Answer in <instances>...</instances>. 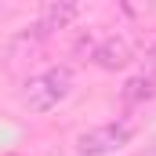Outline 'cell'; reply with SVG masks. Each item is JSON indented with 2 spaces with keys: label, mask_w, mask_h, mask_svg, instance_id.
I'll use <instances>...</instances> for the list:
<instances>
[{
  "label": "cell",
  "mask_w": 156,
  "mask_h": 156,
  "mask_svg": "<svg viewBox=\"0 0 156 156\" xmlns=\"http://www.w3.org/2000/svg\"><path fill=\"white\" fill-rule=\"evenodd\" d=\"M69 91H73V69L51 66V69H44L22 83V105L29 113H51L58 102H66Z\"/></svg>",
  "instance_id": "1"
},
{
  "label": "cell",
  "mask_w": 156,
  "mask_h": 156,
  "mask_svg": "<svg viewBox=\"0 0 156 156\" xmlns=\"http://www.w3.org/2000/svg\"><path fill=\"white\" fill-rule=\"evenodd\" d=\"M131 138H134V127L131 123H98V127H91V131H83L76 138V153L80 156H109L123 149V145H131Z\"/></svg>",
  "instance_id": "2"
},
{
  "label": "cell",
  "mask_w": 156,
  "mask_h": 156,
  "mask_svg": "<svg viewBox=\"0 0 156 156\" xmlns=\"http://www.w3.org/2000/svg\"><path fill=\"white\" fill-rule=\"evenodd\" d=\"M44 44H47V33H44L40 26H29V29L15 33L11 44H7V66H11V69L33 66L40 55H44Z\"/></svg>",
  "instance_id": "3"
},
{
  "label": "cell",
  "mask_w": 156,
  "mask_h": 156,
  "mask_svg": "<svg viewBox=\"0 0 156 156\" xmlns=\"http://www.w3.org/2000/svg\"><path fill=\"white\" fill-rule=\"evenodd\" d=\"M131 58H134V47H131L127 37H105L102 44H94V51H91V62L98 69H109V73L123 69Z\"/></svg>",
  "instance_id": "4"
},
{
  "label": "cell",
  "mask_w": 156,
  "mask_h": 156,
  "mask_svg": "<svg viewBox=\"0 0 156 156\" xmlns=\"http://www.w3.org/2000/svg\"><path fill=\"white\" fill-rule=\"evenodd\" d=\"M80 11H83L80 4H47V7L40 11V22H37V26L47 33V37H51L55 29H66L69 22H76Z\"/></svg>",
  "instance_id": "5"
},
{
  "label": "cell",
  "mask_w": 156,
  "mask_h": 156,
  "mask_svg": "<svg viewBox=\"0 0 156 156\" xmlns=\"http://www.w3.org/2000/svg\"><path fill=\"white\" fill-rule=\"evenodd\" d=\"M120 98H123L127 105H142V102H149V98H156V80L149 76V73H138V76H131L127 83H123Z\"/></svg>",
  "instance_id": "6"
},
{
  "label": "cell",
  "mask_w": 156,
  "mask_h": 156,
  "mask_svg": "<svg viewBox=\"0 0 156 156\" xmlns=\"http://www.w3.org/2000/svg\"><path fill=\"white\" fill-rule=\"evenodd\" d=\"M145 73L156 80V44H153V51H149V69H145Z\"/></svg>",
  "instance_id": "7"
}]
</instances>
